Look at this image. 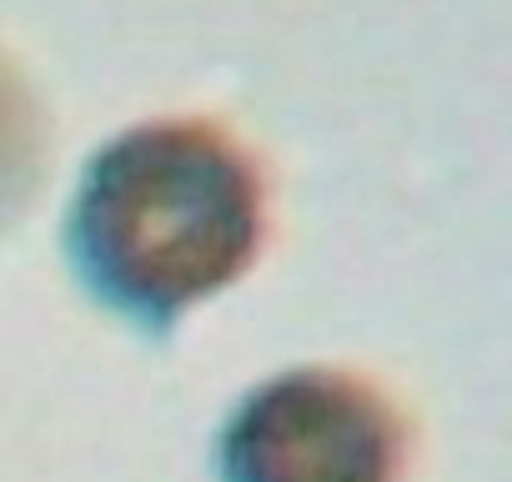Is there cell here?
<instances>
[{"instance_id":"1","label":"cell","mask_w":512,"mask_h":482,"mask_svg":"<svg viewBox=\"0 0 512 482\" xmlns=\"http://www.w3.org/2000/svg\"><path fill=\"white\" fill-rule=\"evenodd\" d=\"M262 241V161L206 116H156L111 136L86 161L66 216L81 287L156 337L241 282Z\"/></svg>"},{"instance_id":"2","label":"cell","mask_w":512,"mask_h":482,"mask_svg":"<svg viewBox=\"0 0 512 482\" xmlns=\"http://www.w3.org/2000/svg\"><path fill=\"white\" fill-rule=\"evenodd\" d=\"M412 427L342 367H297L251 387L216 442L221 482H402Z\"/></svg>"},{"instance_id":"3","label":"cell","mask_w":512,"mask_h":482,"mask_svg":"<svg viewBox=\"0 0 512 482\" xmlns=\"http://www.w3.org/2000/svg\"><path fill=\"white\" fill-rule=\"evenodd\" d=\"M46 166V121L21 71L0 61V226L36 191Z\"/></svg>"}]
</instances>
